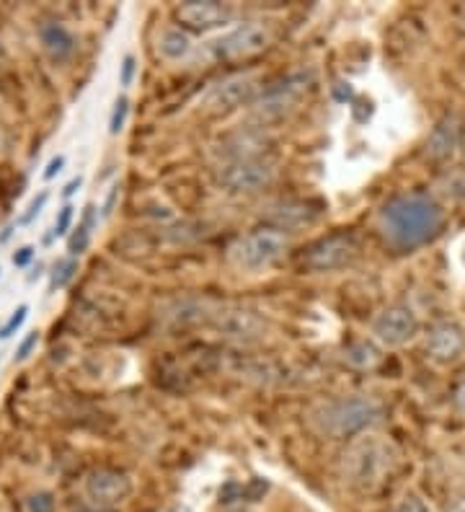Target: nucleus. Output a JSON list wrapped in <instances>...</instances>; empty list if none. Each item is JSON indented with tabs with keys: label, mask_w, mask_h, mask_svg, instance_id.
Masks as SVG:
<instances>
[{
	"label": "nucleus",
	"mask_w": 465,
	"mask_h": 512,
	"mask_svg": "<svg viewBox=\"0 0 465 512\" xmlns=\"http://www.w3.org/2000/svg\"><path fill=\"white\" fill-rule=\"evenodd\" d=\"M445 225V210L429 194H401L385 202L378 215V228L391 246L411 251L432 241Z\"/></svg>",
	"instance_id": "nucleus-1"
},
{
	"label": "nucleus",
	"mask_w": 465,
	"mask_h": 512,
	"mask_svg": "<svg viewBox=\"0 0 465 512\" xmlns=\"http://www.w3.org/2000/svg\"><path fill=\"white\" fill-rule=\"evenodd\" d=\"M383 404L372 396H341L310 412V427L331 440H357L383 417Z\"/></svg>",
	"instance_id": "nucleus-2"
},
{
	"label": "nucleus",
	"mask_w": 465,
	"mask_h": 512,
	"mask_svg": "<svg viewBox=\"0 0 465 512\" xmlns=\"http://www.w3.org/2000/svg\"><path fill=\"white\" fill-rule=\"evenodd\" d=\"M393 469H396V450L378 435H365V438L354 440L341 461L344 481L365 494L383 487Z\"/></svg>",
	"instance_id": "nucleus-3"
},
{
	"label": "nucleus",
	"mask_w": 465,
	"mask_h": 512,
	"mask_svg": "<svg viewBox=\"0 0 465 512\" xmlns=\"http://www.w3.org/2000/svg\"><path fill=\"white\" fill-rule=\"evenodd\" d=\"M287 251H290V238L264 225L230 244L228 262L241 272H267L285 259Z\"/></svg>",
	"instance_id": "nucleus-4"
},
{
	"label": "nucleus",
	"mask_w": 465,
	"mask_h": 512,
	"mask_svg": "<svg viewBox=\"0 0 465 512\" xmlns=\"http://www.w3.org/2000/svg\"><path fill=\"white\" fill-rule=\"evenodd\" d=\"M272 44V32L261 21H243L233 26L220 37L210 39L205 44V57L210 63H233V60H246L259 52H264Z\"/></svg>",
	"instance_id": "nucleus-5"
},
{
	"label": "nucleus",
	"mask_w": 465,
	"mask_h": 512,
	"mask_svg": "<svg viewBox=\"0 0 465 512\" xmlns=\"http://www.w3.org/2000/svg\"><path fill=\"white\" fill-rule=\"evenodd\" d=\"M308 75L305 73H295L290 75L287 81L274 83L272 88L267 91H261L254 101H251V119H254L256 125H272V122H279V119H285L287 114H292L298 109L300 99L308 91Z\"/></svg>",
	"instance_id": "nucleus-6"
},
{
	"label": "nucleus",
	"mask_w": 465,
	"mask_h": 512,
	"mask_svg": "<svg viewBox=\"0 0 465 512\" xmlns=\"http://www.w3.org/2000/svg\"><path fill=\"white\" fill-rule=\"evenodd\" d=\"M422 329V321L416 311L406 303H391V306L380 308L370 321V337L372 342L385 347V350H398L414 342L416 334Z\"/></svg>",
	"instance_id": "nucleus-7"
},
{
	"label": "nucleus",
	"mask_w": 465,
	"mask_h": 512,
	"mask_svg": "<svg viewBox=\"0 0 465 512\" xmlns=\"http://www.w3.org/2000/svg\"><path fill=\"white\" fill-rule=\"evenodd\" d=\"M277 176V163L272 158H246V161L223 163L217 169V184L228 192L251 194L269 187Z\"/></svg>",
	"instance_id": "nucleus-8"
},
{
	"label": "nucleus",
	"mask_w": 465,
	"mask_h": 512,
	"mask_svg": "<svg viewBox=\"0 0 465 512\" xmlns=\"http://www.w3.org/2000/svg\"><path fill=\"white\" fill-rule=\"evenodd\" d=\"M360 254V246L354 241V236L349 233H334V236H326L321 241L310 246L303 254V267L308 272H336V269H344L357 259Z\"/></svg>",
	"instance_id": "nucleus-9"
},
{
	"label": "nucleus",
	"mask_w": 465,
	"mask_h": 512,
	"mask_svg": "<svg viewBox=\"0 0 465 512\" xmlns=\"http://www.w3.org/2000/svg\"><path fill=\"white\" fill-rule=\"evenodd\" d=\"M212 329L230 342H256L267 334L269 324L254 308L230 306L212 316Z\"/></svg>",
	"instance_id": "nucleus-10"
},
{
	"label": "nucleus",
	"mask_w": 465,
	"mask_h": 512,
	"mask_svg": "<svg viewBox=\"0 0 465 512\" xmlns=\"http://www.w3.org/2000/svg\"><path fill=\"white\" fill-rule=\"evenodd\" d=\"M256 91H259V86H256L254 75H230L207 91L202 109L210 114H228L233 109L246 107V104L251 107V101L259 96Z\"/></svg>",
	"instance_id": "nucleus-11"
},
{
	"label": "nucleus",
	"mask_w": 465,
	"mask_h": 512,
	"mask_svg": "<svg viewBox=\"0 0 465 512\" xmlns=\"http://www.w3.org/2000/svg\"><path fill=\"white\" fill-rule=\"evenodd\" d=\"M132 492V481L124 471L117 469H96L86 476L83 484V494L93 507L99 510H109L124 502Z\"/></svg>",
	"instance_id": "nucleus-12"
},
{
	"label": "nucleus",
	"mask_w": 465,
	"mask_h": 512,
	"mask_svg": "<svg viewBox=\"0 0 465 512\" xmlns=\"http://www.w3.org/2000/svg\"><path fill=\"white\" fill-rule=\"evenodd\" d=\"M174 16L186 32H212L230 24L236 16V8L228 3H215V0H192V3L176 6Z\"/></svg>",
	"instance_id": "nucleus-13"
},
{
	"label": "nucleus",
	"mask_w": 465,
	"mask_h": 512,
	"mask_svg": "<svg viewBox=\"0 0 465 512\" xmlns=\"http://www.w3.org/2000/svg\"><path fill=\"white\" fill-rule=\"evenodd\" d=\"M424 352L437 365L458 363L465 352V329L458 321H437L424 337Z\"/></svg>",
	"instance_id": "nucleus-14"
},
{
	"label": "nucleus",
	"mask_w": 465,
	"mask_h": 512,
	"mask_svg": "<svg viewBox=\"0 0 465 512\" xmlns=\"http://www.w3.org/2000/svg\"><path fill=\"white\" fill-rule=\"evenodd\" d=\"M463 145V130H460V119L455 114H447L442 117L437 125L429 132L427 143V156L437 163H445L458 153V148Z\"/></svg>",
	"instance_id": "nucleus-15"
},
{
	"label": "nucleus",
	"mask_w": 465,
	"mask_h": 512,
	"mask_svg": "<svg viewBox=\"0 0 465 512\" xmlns=\"http://www.w3.org/2000/svg\"><path fill=\"white\" fill-rule=\"evenodd\" d=\"M261 220L267 223V228H274V231H295V228H303V225H310L316 220V210H310L305 202H274L269 205L264 213H261Z\"/></svg>",
	"instance_id": "nucleus-16"
},
{
	"label": "nucleus",
	"mask_w": 465,
	"mask_h": 512,
	"mask_svg": "<svg viewBox=\"0 0 465 512\" xmlns=\"http://www.w3.org/2000/svg\"><path fill=\"white\" fill-rule=\"evenodd\" d=\"M194 50H197V44H194L192 34L181 26H166L155 39V52L166 63H184L194 55Z\"/></svg>",
	"instance_id": "nucleus-17"
},
{
	"label": "nucleus",
	"mask_w": 465,
	"mask_h": 512,
	"mask_svg": "<svg viewBox=\"0 0 465 512\" xmlns=\"http://www.w3.org/2000/svg\"><path fill=\"white\" fill-rule=\"evenodd\" d=\"M39 42H42L44 52H47L52 60H57V63L70 60V57L75 55V47H78L73 32H70L65 24H60V21H44V24L39 26Z\"/></svg>",
	"instance_id": "nucleus-18"
},
{
	"label": "nucleus",
	"mask_w": 465,
	"mask_h": 512,
	"mask_svg": "<svg viewBox=\"0 0 465 512\" xmlns=\"http://www.w3.org/2000/svg\"><path fill=\"white\" fill-rule=\"evenodd\" d=\"M264 150H267V138H264V132L259 130H248V132H238L230 140H225L220 145V158L223 163H233V161H246V158H261L264 156Z\"/></svg>",
	"instance_id": "nucleus-19"
},
{
	"label": "nucleus",
	"mask_w": 465,
	"mask_h": 512,
	"mask_svg": "<svg viewBox=\"0 0 465 512\" xmlns=\"http://www.w3.org/2000/svg\"><path fill=\"white\" fill-rule=\"evenodd\" d=\"M344 363L354 370H372L378 368L380 360H383V352H380V344L375 342H367V339H357V342L347 344L344 352Z\"/></svg>",
	"instance_id": "nucleus-20"
},
{
	"label": "nucleus",
	"mask_w": 465,
	"mask_h": 512,
	"mask_svg": "<svg viewBox=\"0 0 465 512\" xmlns=\"http://www.w3.org/2000/svg\"><path fill=\"white\" fill-rule=\"evenodd\" d=\"M75 272H78V262H75L73 256H70V259H62V262H57L55 269H52L50 293L65 288V285H68V282L75 277Z\"/></svg>",
	"instance_id": "nucleus-21"
},
{
	"label": "nucleus",
	"mask_w": 465,
	"mask_h": 512,
	"mask_svg": "<svg viewBox=\"0 0 465 512\" xmlns=\"http://www.w3.org/2000/svg\"><path fill=\"white\" fill-rule=\"evenodd\" d=\"M127 114H130V99H127V96H119V99L114 101L112 119H109V132H112V135H119V132L124 130Z\"/></svg>",
	"instance_id": "nucleus-22"
},
{
	"label": "nucleus",
	"mask_w": 465,
	"mask_h": 512,
	"mask_svg": "<svg viewBox=\"0 0 465 512\" xmlns=\"http://www.w3.org/2000/svg\"><path fill=\"white\" fill-rule=\"evenodd\" d=\"M88 241H91V228H88V225H78V228H75V233L73 236L68 238V251H70V256H81L83 251L88 249Z\"/></svg>",
	"instance_id": "nucleus-23"
},
{
	"label": "nucleus",
	"mask_w": 465,
	"mask_h": 512,
	"mask_svg": "<svg viewBox=\"0 0 465 512\" xmlns=\"http://www.w3.org/2000/svg\"><path fill=\"white\" fill-rule=\"evenodd\" d=\"M26 316H29V306H19V308H16V311L11 313V319H8L6 324L0 326V339H11L13 334H16V331H19L21 326H24Z\"/></svg>",
	"instance_id": "nucleus-24"
},
{
	"label": "nucleus",
	"mask_w": 465,
	"mask_h": 512,
	"mask_svg": "<svg viewBox=\"0 0 465 512\" xmlns=\"http://www.w3.org/2000/svg\"><path fill=\"white\" fill-rule=\"evenodd\" d=\"M393 512H432L427 502L419 497V494H403L401 500L396 502Z\"/></svg>",
	"instance_id": "nucleus-25"
},
{
	"label": "nucleus",
	"mask_w": 465,
	"mask_h": 512,
	"mask_svg": "<svg viewBox=\"0 0 465 512\" xmlns=\"http://www.w3.org/2000/svg\"><path fill=\"white\" fill-rule=\"evenodd\" d=\"M73 218H75V207L73 205H65L60 210V215H57V220H55V236L60 238V236H68V231H70V225H73Z\"/></svg>",
	"instance_id": "nucleus-26"
},
{
	"label": "nucleus",
	"mask_w": 465,
	"mask_h": 512,
	"mask_svg": "<svg viewBox=\"0 0 465 512\" xmlns=\"http://www.w3.org/2000/svg\"><path fill=\"white\" fill-rule=\"evenodd\" d=\"M137 75V60L135 55H127L122 60V70H119V86L130 88L132 81H135Z\"/></svg>",
	"instance_id": "nucleus-27"
},
{
	"label": "nucleus",
	"mask_w": 465,
	"mask_h": 512,
	"mask_svg": "<svg viewBox=\"0 0 465 512\" xmlns=\"http://www.w3.org/2000/svg\"><path fill=\"white\" fill-rule=\"evenodd\" d=\"M47 200H50V192H39V197H34V200H31L29 210H26V213L21 215L19 223H21V225H29L31 220H34L39 213H42V207L47 205Z\"/></svg>",
	"instance_id": "nucleus-28"
},
{
	"label": "nucleus",
	"mask_w": 465,
	"mask_h": 512,
	"mask_svg": "<svg viewBox=\"0 0 465 512\" xmlns=\"http://www.w3.org/2000/svg\"><path fill=\"white\" fill-rule=\"evenodd\" d=\"M37 344H39V331H31L29 337L19 344V350H16V363H24L26 357L37 350Z\"/></svg>",
	"instance_id": "nucleus-29"
},
{
	"label": "nucleus",
	"mask_w": 465,
	"mask_h": 512,
	"mask_svg": "<svg viewBox=\"0 0 465 512\" xmlns=\"http://www.w3.org/2000/svg\"><path fill=\"white\" fill-rule=\"evenodd\" d=\"M29 507H31V512H52L55 502H52L50 494H37V497H31Z\"/></svg>",
	"instance_id": "nucleus-30"
},
{
	"label": "nucleus",
	"mask_w": 465,
	"mask_h": 512,
	"mask_svg": "<svg viewBox=\"0 0 465 512\" xmlns=\"http://www.w3.org/2000/svg\"><path fill=\"white\" fill-rule=\"evenodd\" d=\"M34 246H21L19 251H16V254H13V267H19V269H24L26 264L31 262V259H34Z\"/></svg>",
	"instance_id": "nucleus-31"
},
{
	"label": "nucleus",
	"mask_w": 465,
	"mask_h": 512,
	"mask_svg": "<svg viewBox=\"0 0 465 512\" xmlns=\"http://www.w3.org/2000/svg\"><path fill=\"white\" fill-rule=\"evenodd\" d=\"M453 404H455V409H458L460 414H465V375H463V378H460L458 383H455V388H453Z\"/></svg>",
	"instance_id": "nucleus-32"
},
{
	"label": "nucleus",
	"mask_w": 465,
	"mask_h": 512,
	"mask_svg": "<svg viewBox=\"0 0 465 512\" xmlns=\"http://www.w3.org/2000/svg\"><path fill=\"white\" fill-rule=\"evenodd\" d=\"M62 166H65V156H55L50 163H47V169H44V182H50V179H55L57 174L62 171Z\"/></svg>",
	"instance_id": "nucleus-33"
},
{
	"label": "nucleus",
	"mask_w": 465,
	"mask_h": 512,
	"mask_svg": "<svg viewBox=\"0 0 465 512\" xmlns=\"http://www.w3.org/2000/svg\"><path fill=\"white\" fill-rule=\"evenodd\" d=\"M117 197H119V187H112V192H109V197H106V202H104V218L106 215H112Z\"/></svg>",
	"instance_id": "nucleus-34"
},
{
	"label": "nucleus",
	"mask_w": 465,
	"mask_h": 512,
	"mask_svg": "<svg viewBox=\"0 0 465 512\" xmlns=\"http://www.w3.org/2000/svg\"><path fill=\"white\" fill-rule=\"evenodd\" d=\"M81 187H83V176H75V179H70L68 187H65V192L62 194H65V197H73V194L78 192Z\"/></svg>",
	"instance_id": "nucleus-35"
},
{
	"label": "nucleus",
	"mask_w": 465,
	"mask_h": 512,
	"mask_svg": "<svg viewBox=\"0 0 465 512\" xmlns=\"http://www.w3.org/2000/svg\"><path fill=\"white\" fill-rule=\"evenodd\" d=\"M445 512H465V497H458V500H455L453 505L447 507Z\"/></svg>",
	"instance_id": "nucleus-36"
},
{
	"label": "nucleus",
	"mask_w": 465,
	"mask_h": 512,
	"mask_svg": "<svg viewBox=\"0 0 465 512\" xmlns=\"http://www.w3.org/2000/svg\"><path fill=\"white\" fill-rule=\"evenodd\" d=\"M6 148V127L0 125V150Z\"/></svg>",
	"instance_id": "nucleus-37"
},
{
	"label": "nucleus",
	"mask_w": 465,
	"mask_h": 512,
	"mask_svg": "<svg viewBox=\"0 0 465 512\" xmlns=\"http://www.w3.org/2000/svg\"><path fill=\"white\" fill-rule=\"evenodd\" d=\"M0 63H3V47H0Z\"/></svg>",
	"instance_id": "nucleus-38"
},
{
	"label": "nucleus",
	"mask_w": 465,
	"mask_h": 512,
	"mask_svg": "<svg viewBox=\"0 0 465 512\" xmlns=\"http://www.w3.org/2000/svg\"><path fill=\"white\" fill-rule=\"evenodd\" d=\"M463 150H465V132H463Z\"/></svg>",
	"instance_id": "nucleus-39"
}]
</instances>
